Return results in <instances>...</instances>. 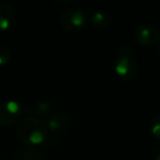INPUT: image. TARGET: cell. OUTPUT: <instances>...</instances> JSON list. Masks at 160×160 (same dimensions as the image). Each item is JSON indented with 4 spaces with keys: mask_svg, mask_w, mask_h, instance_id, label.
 <instances>
[{
    "mask_svg": "<svg viewBox=\"0 0 160 160\" xmlns=\"http://www.w3.org/2000/svg\"><path fill=\"white\" fill-rule=\"evenodd\" d=\"M48 127L45 122L35 116L25 118L17 127L18 138L25 145L36 146L45 142L48 135Z\"/></svg>",
    "mask_w": 160,
    "mask_h": 160,
    "instance_id": "cell-1",
    "label": "cell"
},
{
    "mask_svg": "<svg viewBox=\"0 0 160 160\" xmlns=\"http://www.w3.org/2000/svg\"><path fill=\"white\" fill-rule=\"evenodd\" d=\"M89 23V16L81 8L73 7L67 9L60 17V24L62 29L68 32L77 33L82 31Z\"/></svg>",
    "mask_w": 160,
    "mask_h": 160,
    "instance_id": "cell-2",
    "label": "cell"
},
{
    "mask_svg": "<svg viewBox=\"0 0 160 160\" xmlns=\"http://www.w3.org/2000/svg\"><path fill=\"white\" fill-rule=\"evenodd\" d=\"M114 71L116 76L123 81H132L138 75L139 67L136 59L131 54H121L115 62Z\"/></svg>",
    "mask_w": 160,
    "mask_h": 160,
    "instance_id": "cell-3",
    "label": "cell"
},
{
    "mask_svg": "<svg viewBox=\"0 0 160 160\" xmlns=\"http://www.w3.org/2000/svg\"><path fill=\"white\" fill-rule=\"evenodd\" d=\"M133 36L136 42L145 46L157 44L160 41V29L153 24L145 23L134 29Z\"/></svg>",
    "mask_w": 160,
    "mask_h": 160,
    "instance_id": "cell-4",
    "label": "cell"
},
{
    "mask_svg": "<svg viewBox=\"0 0 160 160\" xmlns=\"http://www.w3.org/2000/svg\"><path fill=\"white\" fill-rule=\"evenodd\" d=\"M22 107L16 100H8L0 104V125L10 126L20 120Z\"/></svg>",
    "mask_w": 160,
    "mask_h": 160,
    "instance_id": "cell-5",
    "label": "cell"
},
{
    "mask_svg": "<svg viewBox=\"0 0 160 160\" xmlns=\"http://www.w3.org/2000/svg\"><path fill=\"white\" fill-rule=\"evenodd\" d=\"M71 125V116L65 112H56L49 116L47 127L52 132H62Z\"/></svg>",
    "mask_w": 160,
    "mask_h": 160,
    "instance_id": "cell-6",
    "label": "cell"
},
{
    "mask_svg": "<svg viewBox=\"0 0 160 160\" xmlns=\"http://www.w3.org/2000/svg\"><path fill=\"white\" fill-rule=\"evenodd\" d=\"M17 20V12L12 6L8 3H0V31H8L14 25Z\"/></svg>",
    "mask_w": 160,
    "mask_h": 160,
    "instance_id": "cell-7",
    "label": "cell"
},
{
    "mask_svg": "<svg viewBox=\"0 0 160 160\" xmlns=\"http://www.w3.org/2000/svg\"><path fill=\"white\" fill-rule=\"evenodd\" d=\"M89 22L94 29L103 31V30L109 29L111 25V17L107 12L99 10V11H94L89 17Z\"/></svg>",
    "mask_w": 160,
    "mask_h": 160,
    "instance_id": "cell-8",
    "label": "cell"
},
{
    "mask_svg": "<svg viewBox=\"0 0 160 160\" xmlns=\"http://www.w3.org/2000/svg\"><path fill=\"white\" fill-rule=\"evenodd\" d=\"M52 111V107L47 101H38L31 107V112L35 118H44L48 116Z\"/></svg>",
    "mask_w": 160,
    "mask_h": 160,
    "instance_id": "cell-9",
    "label": "cell"
},
{
    "mask_svg": "<svg viewBox=\"0 0 160 160\" xmlns=\"http://www.w3.org/2000/svg\"><path fill=\"white\" fill-rule=\"evenodd\" d=\"M16 160H46V158L42 152L35 149H25L17 156Z\"/></svg>",
    "mask_w": 160,
    "mask_h": 160,
    "instance_id": "cell-10",
    "label": "cell"
},
{
    "mask_svg": "<svg viewBox=\"0 0 160 160\" xmlns=\"http://www.w3.org/2000/svg\"><path fill=\"white\" fill-rule=\"evenodd\" d=\"M150 133L156 139L160 140V114L155 115L150 122Z\"/></svg>",
    "mask_w": 160,
    "mask_h": 160,
    "instance_id": "cell-11",
    "label": "cell"
},
{
    "mask_svg": "<svg viewBox=\"0 0 160 160\" xmlns=\"http://www.w3.org/2000/svg\"><path fill=\"white\" fill-rule=\"evenodd\" d=\"M11 52L7 47L0 46V66H5L11 62Z\"/></svg>",
    "mask_w": 160,
    "mask_h": 160,
    "instance_id": "cell-12",
    "label": "cell"
},
{
    "mask_svg": "<svg viewBox=\"0 0 160 160\" xmlns=\"http://www.w3.org/2000/svg\"><path fill=\"white\" fill-rule=\"evenodd\" d=\"M155 160H160V150H159V151H157V153H156Z\"/></svg>",
    "mask_w": 160,
    "mask_h": 160,
    "instance_id": "cell-13",
    "label": "cell"
},
{
    "mask_svg": "<svg viewBox=\"0 0 160 160\" xmlns=\"http://www.w3.org/2000/svg\"><path fill=\"white\" fill-rule=\"evenodd\" d=\"M157 53H158V55H160V41L157 43Z\"/></svg>",
    "mask_w": 160,
    "mask_h": 160,
    "instance_id": "cell-14",
    "label": "cell"
},
{
    "mask_svg": "<svg viewBox=\"0 0 160 160\" xmlns=\"http://www.w3.org/2000/svg\"><path fill=\"white\" fill-rule=\"evenodd\" d=\"M57 1H66V0H57Z\"/></svg>",
    "mask_w": 160,
    "mask_h": 160,
    "instance_id": "cell-15",
    "label": "cell"
}]
</instances>
